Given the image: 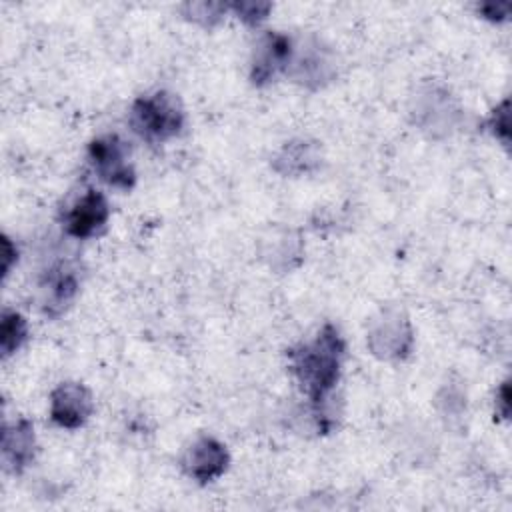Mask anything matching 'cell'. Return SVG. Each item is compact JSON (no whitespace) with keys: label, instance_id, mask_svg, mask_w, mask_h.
I'll return each instance as SVG.
<instances>
[{"label":"cell","instance_id":"cell-1","mask_svg":"<svg viewBox=\"0 0 512 512\" xmlns=\"http://www.w3.org/2000/svg\"><path fill=\"white\" fill-rule=\"evenodd\" d=\"M344 342L334 326H324L312 344L290 352V368L314 404L326 402L338 382Z\"/></svg>","mask_w":512,"mask_h":512},{"label":"cell","instance_id":"cell-2","mask_svg":"<svg viewBox=\"0 0 512 512\" xmlns=\"http://www.w3.org/2000/svg\"><path fill=\"white\" fill-rule=\"evenodd\" d=\"M130 124L134 132L150 142L168 140L184 128V110L180 100L164 90L140 96L132 104Z\"/></svg>","mask_w":512,"mask_h":512},{"label":"cell","instance_id":"cell-3","mask_svg":"<svg viewBox=\"0 0 512 512\" xmlns=\"http://www.w3.org/2000/svg\"><path fill=\"white\" fill-rule=\"evenodd\" d=\"M88 154L94 170L104 182L122 190L132 188L136 176L132 166L126 162V144L118 136L110 134L92 140Z\"/></svg>","mask_w":512,"mask_h":512},{"label":"cell","instance_id":"cell-4","mask_svg":"<svg viewBox=\"0 0 512 512\" xmlns=\"http://www.w3.org/2000/svg\"><path fill=\"white\" fill-rule=\"evenodd\" d=\"M90 390L80 382H62L50 396V416L62 428H80L92 414Z\"/></svg>","mask_w":512,"mask_h":512},{"label":"cell","instance_id":"cell-5","mask_svg":"<svg viewBox=\"0 0 512 512\" xmlns=\"http://www.w3.org/2000/svg\"><path fill=\"white\" fill-rule=\"evenodd\" d=\"M108 216L110 208L104 194L98 190H88L66 212L64 228L74 238H92L104 230Z\"/></svg>","mask_w":512,"mask_h":512},{"label":"cell","instance_id":"cell-6","mask_svg":"<svg viewBox=\"0 0 512 512\" xmlns=\"http://www.w3.org/2000/svg\"><path fill=\"white\" fill-rule=\"evenodd\" d=\"M228 460L230 458L224 444L210 436H202L186 450L182 466L190 478L204 484L224 474Z\"/></svg>","mask_w":512,"mask_h":512},{"label":"cell","instance_id":"cell-7","mask_svg":"<svg viewBox=\"0 0 512 512\" xmlns=\"http://www.w3.org/2000/svg\"><path fill=\"white\" fill-rule=\"evenodd\" d=\"M292 44L284 34H266L256 50L252 64V80L256 84L268 82L278 70L290 62Z\"/></svg>","mask_w":512,"mask_h":512},{"label":"cell","instance_id":"cell-8","mask_svg":"<svg viewBox=\"0 0 512 512\" xmlns=\"http://www.w3.org/2000/svg\"><path fill=\"white\" fill-rule=\"evenodd\" d=\"M2 452L10 470L22 472L34 458V428L26 418L16 420L12 426L4 428Z\"/></svg>","mask_w":512,"mask_h":512},{"label":"cell","instance_id":"cell-9","mask_svg":"<svg viewBox=\"0 0 512 512\" xmlns=\"http://www.w3.org/2000/svg\"><path fill=\"white\" fill-rule=\"evenodd\" d=\"M28 336V324L22 314L16 310H4L2 314V324H0V350L2 356L14 354L26 340Z\"/></svg>","mask_w":512,"mask_h":512},{"label":"cell","instance_id":"cell-10","mask_svg":"<svg viewBox=\"0 0 512 512\" xmlns=\"http://www.w3.org/2000/svg\"><path fill=\"white\" fill-rule=\"evenodd\" d=\"M50 286V306H58L62 308L74 294H76V276L74 272L66 270V268H60L56 270V274L50 278L48 282Z\"/></svg>","mask_w":512,"mask_h":512},{"label":"cell","instance_id":"cell-11","mask_svg":"<svg viewBox=\"0 0 512 512\" xmlns=\"http://www.w3.org/2000/svg\"><path fill=\"white\" fill-rule=\"evenodd\" d=\"M234 8L238 10L240 18H244L246 22H258V20L264 18V14L270 6L268 4H262V6L260 4H238Z\"/></svg>","mask_w":512,"mask_h":512},{"label":"cell","instance_id":"cell-12","mask_svg":"<svg viewBox=\"0 0 512 512\" xmlns=\"http://www.w3.org/2000/svg\"><path fill=\"white\" fill-rule=\"evenodd\" d=\"M10 248H12L10 240L4 238V274H8V270H10V260H12V256H16V252L12 254Z\"/></svg>","mask_w":512,"mask_h":512}]
</instances>
